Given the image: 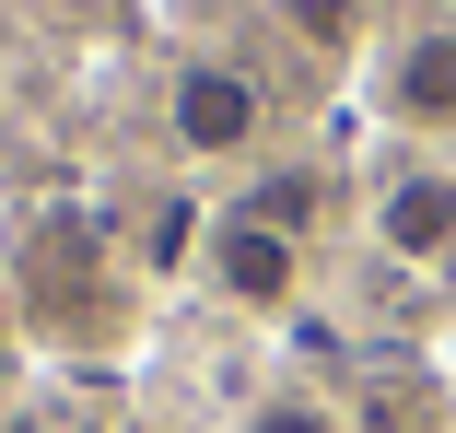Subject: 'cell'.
<instances>
[{
	"instance_id": "6da1fadb",
	"label": "cell",
	"mask_w": 456,
	"mask_h": 433,
	"mask_svg": "<svg viewBox=\"0 0 456 433\" xmlns=\"http://www.w3.org/2000/svg\"><path fill=\"white\" fill-rule=\"evenodd\" d=\"M257 82L234 70V59H188V70H175V141H188V152H246L257 141Z\"/></svg>"
},
{
	"instance_id": "7a4b0ae2",
	"label": "cell",
	"mask_w": 456,
	"mask_h": 433,
	"mask_svg": "<svg viewBox=\"0 0 456 433\" xmlns=\"http://www.w3.org/2000/svg\"><path fill=\"white\" fill-rule=\"evenodd\" d=\"M211 282L234 293V305H293V282H305V246L293 234H269V223H246V211H223L211 223Z\"/></svg>"
},
{
	"instance_id": "3957f363",
	"label": "cell",
	"mask_w": 456,
	"mask_h": 433,
	"mask_svg": "<svg viewBox=\"0 0 456 433\" xmlns=\"http://www.w3.org/2000/svg\"><path fill=\"white\" fill-rule=\"evenodd\" d=\"M375 246L387 257H444L456 246V176L444 164H410V176L375 188Z\"/></svg>"
},
{
	"instance_id": "277c9868",
	"label": "cell",
	"mask_w": 456,
	"mask_h": 433,
	"mask_svg": "<svg viewBox=\"0 0 456 433\" xmlns=\"http://www.w3.org/2000/svg\"><path fill=\"white\" fill-rule=\"evenodd\" d=\"M387 118L398 129H456V24H421L387 59Z\"/></svg>"
},
{
	"instance_id": "5b68a950",
	"label": "cell",
	"mask_w": 456,
	"mask_h": 433,
	"mask_svg": "<svg viewBox=\"0 0 456 433\" xmlns=\"http://www.w3.org/2000/svg\"><path fill=\"white\" fill-rule=\"evenodd\" d=\"M234 211H246V223H269V234H293V246H305V223H316V176H257V188H246Z\"/></svg>"
},
{
	"instance_id": "8992f818",
	"label": "cell",
	"mask_w": 456,
	"mask_h": 433,
	"mask_svg": "<svg viewBox=\"0 0 456 433\" xmlns=\"http://www.w3.org/2000/svg\"><path fill=\"white\" fill-rule=\"evenodd\" d=\"M246 433H339V410H328L316 387H269V398L246 410Z\"/></svg>"
},
{
	"instance_id": "52a82bcc",
	"label": "cell",
	"mask_w": 456,
	"mask_h": 433,
	"mask_svg": "<svg viewBox=\"0 0 456 433\" xmlns=\"http://www.w3.org/2000/svg\"><path fill=\"white\" fill-rule=\"evenodd\" d=\"M293 36L305 47H351V0H293Z\"/></svg>"
},
{
	"instance_id": "ba28073f",
	"label": "cell",
	"mask_w": 456,
	"mask_h": 433,
	"mask_svg": "<svg viewBox=\"0 0 456 433\" xmlns=\"http://www.w3.org/2000/svg\"><path fill=\"white\" fill-rule=\"evenodd\" d=\"M82 433H118V421H82Z\"/></svg>"
}]
</instances>
